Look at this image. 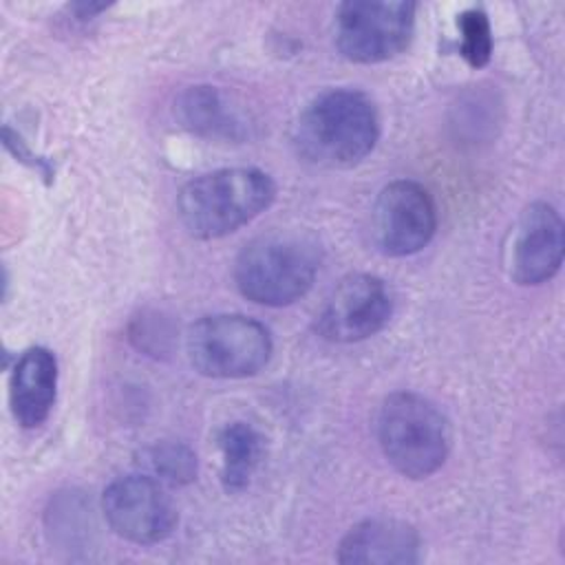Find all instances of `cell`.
I'll list each match as a JSON object with an SVG mask.
<instances>
[{"label": "cell", "mask_w": 565, "mask_h": 565, "mask_svg": "<svg viewBox=\"0 0 565 565\" xmlns=\"http://www.w3.org/2000/svg\"><path fill=\"white\" fill-rule=\"evenodd\" d=\"M377 139V108L369 95L353 88L316 95L294 128L298 157L318 168H351L371 154Z\"/></svg>", "instance_id": "obj_1"}, {"label": "cell", "mask_w": 565, "mask_h": 565, "mask_svg": "<svg viewBox=\"0 0 565 565\" xmlns=\"http://www.w3.org/2000/svg\"><path fill=\"white\" fill-rule=\"evenodd\" d=\"M419 534L399 519H366L353 525L340 541V563L364 565H413L419 561Z\"/></svg>", "instance_id": "obj_11"}, {"label": "cell", "mask_w": 565, "mask_h": 565, "mask_svg": "<svg viewBox=\"0 0 565 565\" xmlns=\"http://www.w3.org/2000/svg\"><path fill=\"white\" fill-rule=\"evenodd\" d=\"M457 29H459V55L472 66L481 68L490 62L492 55V29L490 20L483 9H466L457 15Z\"/></svg>", "instance_id": "obj_16"}, {"label": "cell", "mask_w": 565, "mask_h": 565, "mask_svg": "<svg viewBox=\"0 0 565 565\" xmlns=\"http://www.w3.org/2000/svg\"><path fill=\"white\" fill-rule=\"evenodd\" d=\"M318 241L300 230H269L238 252L234 282L238 291L265 307H285L302 298L320 269Z\"/></svg>", "instance_id": "obj_2"}, {"label": "cell", "mask_w": 565, "mask_h": 565, "mask_svg": "<svg viewBox=\"0 0 565 565\" xmlns=\"http://www.w3.org/2000/svg\"><path fill=\"white\" fill-rule=\"evenodd\" d=\"M415 4L404 0H349L335 13V46L355 64L399 55L415 31Z\"/></svg>", "instance_id": "obj_6"}, {"label": "cell", "mask_w": 565, "mask_h": 565, "mask_svg": "<svg viewBox=\"0 0 565 565\" xmlns=\"http://www.w3.org/2000/svg\"><path fill=\"white\" fill-rule=\"evenodd\" d=\"M377 441L386 461L408 479L435 475L450 452V424L424 395L397 391L377 413Z\"/></svg>", "instance_id": "obj_4"}, {"label": "cell", "mask_w": 565, "mask_h": 565, "mask_svg": "<svg viewBox=\"0 0 565 565\" xmlns=\"http://www.w3.org/2000/svg\"><path fill=\"white\" fill-rule=\"evenodd\" d=\"M437 230L430 192L411 179L384 185L373 205L375 243L386 256H411L424 249Z\"/></svg>", "instance_id": "obj_9"}, {"label": "cell", "mask_w": 565, "mask_h": 565, "mask_svg": "<svg viewBox=\"0 0 565 565\" xmlns=\"http://www.w3.org/2000/svg\"><path fill=\"white\" fill-rule=\"evenodd\" d=\"M174 115L185 130L205 139L241 141L247 137V121L216 86L185 88L174 104Z\"/></svg>", "instance_id": "obj_13"}, {"label": "cell", "mask_w": 565, "mask_h": 565, "mask_svg": "<svg viewBox=\"0 0 565 565\" xmlns=\"http://www.w3.org/2000/svg\"><path fill=\"white\" fill-rule=\"evenodd\" d=\"M57 360L44 347L26 349L9 377V406L22 428L42 426L55 404Z\"/></svg>", "instance_id": "obj_12"}, {"label": "cell", "mask_w": 565, "mask_h": 565, "mask_svg": "<svg viewBox=\"0 0 565 565\" xmlns=\"http://www.w3.org/2000/svg\"><path fill=\"white\" fill-rule=\"evenodd\" d=\"M194 371L205 377L236 380L267 366L274 342L269 329L241 313H214L196 320L185 338Z\"/></svg>", "instance_id": "obj_5"}, {"label": "cell", "mask_w": 565, "mask_h": 565, "mask_svg": "<svg viewBox=\"0 0 565 565\" xmlns=\"http://www.w3.org/2000/svg\"><path fill=\"white\" fill-rule=\"evenodd\" d=\"M391 313L388 285L373 274H351L327 296L316 316V331L329 342L351 344L382 331Z\"/></svg>", "instance_id": "obj_8"}, {"label": "cell", "mask_w": 565, "mask_h": 565, "mask_svg": "<svg viewBox=\"0 0 565 565\" xmlns=\"http://www.w3.org/2000/svg\"><path fill=\"white\" fill-rule=\"evenodd\" d=\"M221 450V486L227 494L243 492L256 475L263 455L265 439L247 422H232L218 430L216 437Z\"/></svg>", "instance_id": "obj_14"}, {"label": "cell", "mask_w": 565, "mask_h": 565, "mask_svg": "<svg viewBox=\"0 0 565 565\" xmlns=\"http://www.w3.org/2000/svg\"><path fill=\"white\" fill-rule=\"evenodd\" d=\"M102 512L117 536L137 545L161 543L177 525V510L163 483L150 475L110 481L102 494Z\"/></svg>", "instance_id": "obj_7"}, {"label": "cell", "mask_w": 565, "mask_h": 565, "mask_svg": "<svg viewBox=\"0 0 565 565\" xmlns=\"http://www.w3.org/2000/svg\"><path fill=\"white\" fill-rule=\"evenodd\" d=\"M565 252V230L558 210L547 201L530 203L516 223L510 254V276L519 285H541L556 276Z\"/></svg>", "instance_id": "obj_10"}, {"label": "cell", "mask_w": 565, "mask_h": 565, "mask_svg": "<svg viewBox=\"0 0 565 565\" xmlns=\"http://www.w3.org/2000/svg\"><path fill=\"white\" fill-rule=\"evenodd\" d=\"M276 196L271 177L258 168H221L188 181L177 199L181 225L194 238H223L252 223Z\"/></svg>", "instance_id": "obj_3"}, {"label": "cell", "mask_w": 565, "mask_h": 565, "mask_svg": "<svg viewBox=\"0 0 565 565\" xmlns=\"http://www.w3.org/2000/svg\"><path fill=\"white\" fill-rule=\"evenodd\" d=\"M139 466L159 483L185 486L196 479V455L181 441H157L139 452Z\"/></svg>", "instance_id": "obj_15"}]
</instances>
